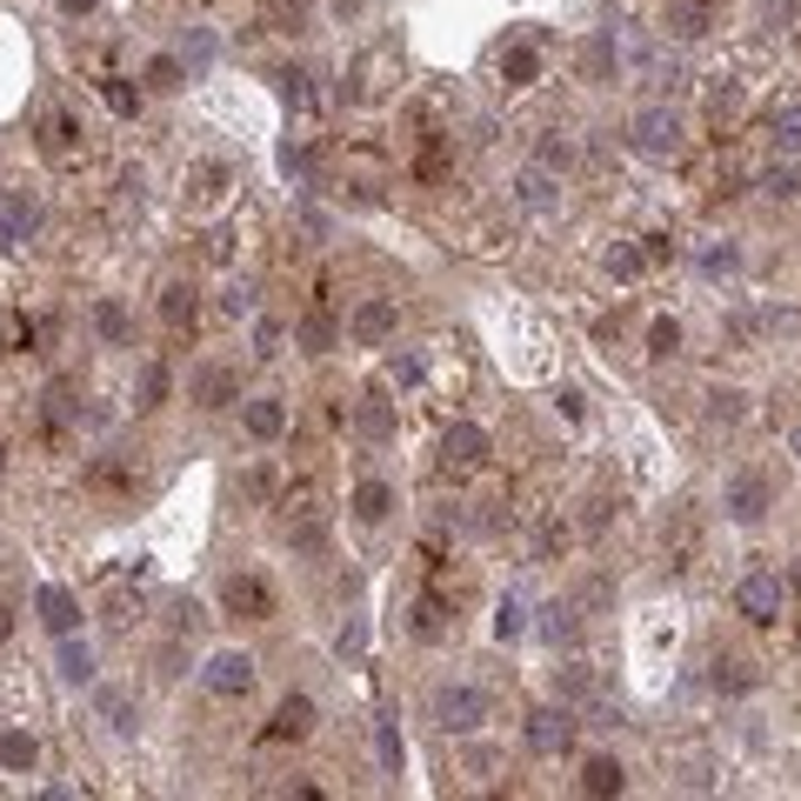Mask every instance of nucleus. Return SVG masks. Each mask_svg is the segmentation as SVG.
I'll list each match as a JSON object with an SVG mask.
<instances>
[{
    "mask_svg": "<svg viewBox=\"0 0 801 801\" xmlns=\"http://www.w3.org/2000/svg\"><path fill=\"white\" fill-rule=\"evenodd\" d=\"M335 648H341V662H348V655H361V648H368V628H361V621H348Z\"/></svg>",
    "mask_w": 801,
    "mask_h": 801,
    "instance_id": "obj_54",
    "label": "nucleus"
},
{
    "mask_svg": "<svg viewBox=\"0 0 801 801\" xmlns=\"http://www.w3.org/2000/svg\"><path fill=\"white\" fill-rule=\"evenodd\" d=\"M668 34H675V41H701V34H708V8H701V0L668 8Z\"/></svg>",
    "mask_w": 801,
    "mask_h": 801,
    "instance_id": "obj_36",
    "label": "nucleus"
},
{
    "mask_svg": "<svg viewBox=\"0 0 801 801\" xmlns=\"http://www.w3.org/2000/svg\"><path fill=\"white\" fill-rule=\"evenodd\" d=\"M94 8V0H60V14H88Z\"/></svg>",
    "mask_w": 801,
    "mask_h": 801,
    "instance_id": "obj_56",
    "label": "nucleus"
},
{
    "mask_svg": "<svg viewBox=\"0 0 801 801\" xmlns=\"http://www.w3.org/2000/svg\"><path fill=\"white\" fill-rule=\"evenodd\" d=\"M14 248V227H0V255H8Z\"/></svg>",
    "mask_w": 801,
    "mask_h": 801,
    "instance_id": "obj_57",
    "label": "nucleus"
},
{
    "mask_svg": "<svg viewBox=\"0 0 801 801\" xmlns=\"http://www.w3.org/2000/svg\"><path fill=\"white\" fill-rule=\"evenodd\" d=\"M628 140L641 147V154H681V114L675 108H641L634 121H628Z\"/></svg>",
    "mask_w": 801,
    "mask_h": 801,
    "instance_id": "obj_6",
    "label": "nucleus"
},
{
    "mask_svg": "<svg viewBox=\"0 0 801 801\" xmlns=\"http://www.w3.org/2000/svg\"><path fill=\"white\" fill-rule=\"evenodd\" d=\"M761 188L788 201V194H801V168H768V174H761Z\"/></svg>",
    "mask_w": 801,
    "mask_h": 801,
    "instance_id": "obj_44",
    "label": "nucleus"
},
{
    "mask_svg": "<svg viewBox=\"0 0 801 801\" xmlns=\"http://www.w3.org/2000/svg\"><path fill=\"white\" fill-rule=\"evenodd\" d=\"M568 160H575V147H568V140H561V134H548V140H541V154H534V168H548V174H561V168H568Z\"/></svg>",
    "mask_w": 801,
    "mask_h": 801,
    "instance_id": "obj_43",
    "label": "nucleus"
},
{
    "mask_svg": "<svg viewBox=\"0 0 801 801\" xmlns=\"http://www.w3.org/2000/svg\"><path fill=\"white\" fill-rule=\"evenodd\" d=\"M281 94H287V108H314V88H307V74H281Z\"/></svg>",
    "mask_w": 801,
    "mask_h": 801,
    "instance_id": "obj_51",
    "label": "nucleus"
},
{
    "mask_svg": "<svg viewBox=\"0 0 801 801\" xmlns=\"http://www.w3.org/2000/svg\"><path fill=\"white\" fill-rule=\"evenodd\" d=\"M788 448H794V461H801V421H794V435H788Z\"/></svg>",
    "mask_w": 801,
    "mask_h": 801,
    "instance_id": "obj_58",
    "label": "nucleus"
},
{
    "mask_svg": "<svg viewBox=\"0 0 801 801\" xmlns=\"http://www.w3.org/2000/svg\"><path fill=\"white\" fill-rule=\"evenodd\" d=\"M387 508H394V488H387V481H361V488H354V515H361L368 528H381Z\"/></svg>",
    "mask_w": 801,
    "mask_h": 801,
    "instance_id": "obj_31",
    "label": "nucleus"
},
{
    "mask_svg": "<svg viewBox=\"0 0 801 801\" xmlns=\"http://www.w3.org/2000/svg\"><path fill=\"white\" fill-rule=\"evenodd\" d=\"M60 681H74V688H88V681H94V648H88V641L60 634Z\"/></svg>",
    "mask_w": 801,
    "mask_h": 801,
    "instance_id": "obj_29",
    "label": "nucleus"
},
{
    "mask_svg": "<svg viewBox=\"0 0 801 801\" xmlns=\"http://www.w3.org/2000/svg\"><path fill=\"white\" fill-rule=\"evenodd\" d=\"M554 701H568V708L575 701H595V668L588 662H561L554 668Z\"/></svg>",
    "mask_w": 801,
    "mask_h": 801,
    "instance_id": "obj_26",
    "label": "nucleus"
},
{
    "mask_svg": "<svg viewBox=\"0 0 801 801\" xmlns=\"http://www.w3.org/2000/svg\"><path fill=\"white\" fill-rule=\"evenodd\" d=\"M628 788V768L614 761V755H595L588 768H582V794H621Z\"/></svg>",
    "mask_w": 801,
    "mask_h": 801,
    "instance_id": "obj_28",
    "label": "nucleus"
},
{
    "mask_svg": "<svg viewBox=\"0 0 801 801\" xmlns=\"http://www.w3.org/2000/svg\"><path fill=\"white\" fill-rule=\"evenodd\" d=\"M708 415H714V421H735V415H742V394H735V387H714V394H708Z\"/></svg>",
    "mask_w": 801,
    "mask_h": 801,
    "instance_id": "obj_47",
    "label": "nucleus"
},
{
    "mask_svg": "<svg viewBox=\"0 0 801 801\" xmlns=\"http://www.w3.org/2000/svg\"><path fill=\"white\" fill-rule=\"evenodd\" d=\"M408 628H415V641H441V634H448V608H441V595H421Z\"/></svg>",
    "mask_w": 801,
    "mask_h": 801,
    "instance_id": "obj_33",
    "label": "nucleus"
},
{
    "mask_svg": "<svg viewBox=\"0 0 801 801\" xmlns=\"http://www.w3.org/2000/svg\"><path fill=\"white\" fill-rule=\"evenodd\" d=\"M101 88H108V108H114V114H134V108H140V94L127 88V80H114V74H108Z\"/></svg>",
    "mask_w": 801,
    "mask_h": 801,
    "instance_id": "obj_48",
    "label": "nucleus"
},
{
    "mask_svg": "<svg viewBox=\"0 0 801 801\" xmlns=\"http://www.w3.org/2000/svg\"><path fill=\"white\" fill-rule=\"evenodd\" d=\"M441 461H448V467H481V461H488V435H481L474 421H454V428L441 435Z\"/></svg>",
    "mask_w": 801,
    "mask_h": 801,
    "instance_id": "obj_14",
    "label": "nucleus"
},
{
    "mask_svg": "<svg viewBox=\"0 0 801 801\" xmlns=\"http://www.w3.org/2000/svg\"><path fill=\"white\" fill-rule=\"evenodd\" d=\"M34 341V328L14 314V307H0V354H14V348H27Z\"/></svg>",
    "mask_w": 801,
    "mask_h": 801,
    "instance_id": "obj_41",
    "label": "nucleus"
},
{
    "mask_svg": "<svg viewBox=\"0 0 801 801\" xmlns=\"http://www.w3.org/2000/svg\"><path fill=\"white\" fill-rule=\"evenodd\" d=\"M147 80H154V88H181V80H188V67H181V60H168V54H160V60L147 67Z\"/></svg>",
    "mask_w": 801,
    "mask_h": 801,
    "instance_id": "obj_49",
    "label": "nucleus"
},
{
    "mask_svg": "<svg viewBox=\"0 0 801 801\" xmlns=\"http://www.w3.org/2000/svg\"><path fill=\"white\" fill-rule=\"evenodd\" d=\"M188 400L194 408H227V400H240V368H227V361H201L194 374H188Z\"/></svg>",
    "mask_w": 801,
    "mask_h": 801,
    "instance_id": "obj_8",
    "label": "nucleus"
},
{
    "mask_svg": "<svg viewBox=\"0 0 801 801\" xmlns=\"http://www.w3.org/2000/svg\"><path fill=\"white\" fill-rule=\"evenodd\" d=\"M575 729H582V721L568 714V701H561V708H534L528 714V748L534 755H561V748L575 742Z\"/></svg>",
    "mask_w": 801,
    "mask_h": 801,
    "instance_id": "obj_11",
    "label": "nucleus"
},
{
    "mask_svg": "<svg viewBox=\"0 0 801 801\" xmlns=\"http://www.w3.org/2000/svg\"><path fill=\"white\" fill-rule=\"evenodd\" d=\"M515 201L534 207V214H548V207L561 201V181H554L548 168H521V174H515Z\"/></svg>",
    "mask_w": 801,
    "mask_h": 801,
    "instance_id": "obj_19",
    "label": "nucleus"
},
{
    "mask_svg": "<svg viewBox=\"0 0 801 801\" xmlns=\"http://www.w3.org/2000/svg\"><path fill=\"white\" fill-rule=\"evenodd\" d=\"M34 608H41V628H47V634H74V621H80L74 595H67V588H54V582L41 588V601H34Z\"/></svg>",
    "mask_w": 801,
    "mask_h": 801,
    "instance_id": "obj_21",
    "label": "nucleus"
},
{
    "mask_svg": "<svg viewBox=\"0 0 801 801\" xmlns=\"http://www.w3.org/2000/svg\"><path fill=\"white\" fill-rule=\"evenodd\" d=\"M781 601H788V588H781V582H775L768 568H755V575H748V582L735 588V608H742V614H748L755 628H768V621L781 614Z\"/></svg>",
    "mask_w": 801,
    "mask_h": 801,
    "instance_id": "obj_12",
    "label": "nucleus"
},
{
    "mask_svg": "<svg viewBox=\"0 0 801 801\" xmlns=\"http://www.w3.org/2000/svg\"><path fill=\"white\" fill-rule=\"evenodd\" d=\"M435 721L448 735H474L481 721H488V695L474 681H448V688H435Z\"/></svg>",
    "mask_w": 801,
    "mask_h": 801,
    "instance_id": "obj_3",
    "label": "nucleus"
},
{
    "mask_svg": "<svg viewBox=\"0 0 801 801\" xmlns=\"http://www.w3.org/2000/svg\"><path fill=\"white\" fill-rule=\"evenodd\" d=\"M601 268H608L614 281H641V274H648V248H634V240H614V248L601 255Z\"/></svg>",
    "mask_w": 801,
    "mask_h": 801,
    "instance_id": "obj_30",
    "label": "nucleus"
},
{
    "mask_svg": "<svg viewBox=\"0 0 801 801\" xmlns=\"http://www.w3.org/2000/svg\"><path fill=\"white\" fill-rule=\"evenodd\" d=\"M41 768V735L21 708H0V775H34Z\"/></svg>",
    "mask_w": 801,
    "mask_h": 801,
    "instance_id": "obj_4",
    "label": "nucleus"
},
{
    "mask_svg": "<svg viewBox=\"0 0 801 801\" xmlns=\"http://www.w3.org/2000/svg\"><path fill=\"white\" fill-rule=\"evenodd\" d=\"M354 428L368 435V441H394V408H387V394H361V408H354Z\"/></svg>",
    "mask_w": 801,
    "mask_h": 801,
    "instance_id": "obj_23",
    "label": "nucleus"
},
{
    "mask_svg": "<svg viewBox=\"0 0 801 801\" xmlns=\"http://www.w3.org/2000/svg\"><path fill=\"white\" fill-rule=\"evenodd\" d=\"M708 681H714V695H748V688H755V662H742V655H714Z\"/></svg>",
    "mask_w": 801,
    "mask_h": 801,
    "instance_id": "obj_25",
    "label": "nucleus"
},
{
    "mask_svg": "<svg viewBox=\"0 0 801 801\" xmlns=\"http://www.w3.org/2000/svg\"><path fill=\"white\" fill-rule=\"evenodd\" d=\"M287 508H294V501H287ZM287 548H294V554H328V515H320L314 501L294 508V521H287Z\"/></svg>",
    "mask_w": 801,
    "mask_h": 801,
    "instance_id": "obj_15",
    "label": "nucleus"
},
{
    "mask_svg": "<svg viewBox=\"0 0 801 801\" xmlns=\"http://www.w3.org/2000/svg\"><path fill=\"white\" fill-rule=\"evenodd\" d=\"M8 227H14V234H34V227H41V201H34V194H14V201H8Z\"/></svg>",
    "mask_w": 801,
    "mask_h": 801,
    "instance_id": "obj_42",
    "label": "nucleus"
},
{
    "mask_svg": "<svg viewBox=\"0 0 801 801\" xmlns=\"http://www.w3.org/2000/svg\"><path fill=\"white\" fill-rule=\"evenodd\" d=\"M14 60H21V54H14V34H8V21H0V94L14 88V80H8V74H14Z\"/></svg>",
    "mask_w": 801,
    "mask_h": 801,
    "instance_id": "obj_53",
    "label": "nucleus"
},
{
    "mask_svg": "<svg viewBox=\"0 0 801 801\" xmlns=\"http://www.w3.org/2000/svg\"><path fill=\"white\" fill-rule=\"evenodd\" d=\"M768 140H775V154L801 160V108H781V114L768 121Z\"/></svg>",
    "mask_w": 801,
    "mask_h": 801,
    "instance_id": "obj_34",
    "label": "nucleus"
},
{
    "mask_svg": "<svg viewBox=\"0 0 801 801\" xmlns=\"http://www.w3.org/2000/svg\"><path fill=\"white\" fill-rule=\"evenodd\" d=\"M294 341H301L307 354H328V348L341 341V320L328 314V301H314V307L301 314V328H294Z\"/></svg>",
    "mask_w": 801,
    "mask_h": 801,
    "instance_id": "obj_16",
    "label": "nucleus"
},
{
    "mask_svg": "<svg viewBox=\"0 0 801 801\" xmlns=\"http://www.w3.org/2000/svg\"><path fill=\"white\" fill-rule=\"evenodd\" d=\"M221 608H227L234 621H268V614H274V588H268L261 575H227V582H221Z\"/></svg>",
    "mask_w": 801,
    "mask_h": 801,
    "instance_id": "obj_9",
    "label": "nucleus"
},
{
    "mask_svg": "<svg viewBox=\"0 0 801 801\" xmlns=\"http://www.w3.org/2000/svg\"><path fill=\"white\" fill-rule=\"evenodd\" d=\"M207 695H221V701H234V695H248L255 688V655L248 648H221L214 662H207Z\"/></svg>",
    "mask_w": 801,
    "mask_h": 801,
    "instance_id": "obj_10",
    "label": "nucleus"
},
{
    "mask_svg": "<svg viewBox=\"0 0 801 801\" xmlns=\"http://www.w3.org/2000/svg\"><path fill=\"white\" fill-rule=\"evenodd\" d=\"M374 748H381V768H387V775L408 768V748H400V721H394V714L374 721Z\"/></svg>",
    "mask_w": 801,
    "mask_h": 801,
    "instance_id": "obj_32",
    "label": "nucleus"
},
{
    "mask_svg": "<svg viewBox=\"0 0 801 801\" xmlns=\"http://www.w3.org/2000/svg\"><path fill=\"white\" fill-rule=\"evenodd\" d=\"M314 729V701L307 695H287L281 708H274V721H268V742H301Z\"/></svg>",
    "mask_w": 801,
    "mask_h": 801,
    "instance_id": "obj_17",
    "label": "nucleus"
},
{
    "mask_svg": "<svg viewBox=\"0 0 801 801\" xmlns=\"http://www.w3.org/2000/svg\"><path fill=\"white\" fill-rule=\"evenodd\" d=\"M582 634V608L575 601H548L541 608V641H548V648H561V641H575Z\"/></svg>",
    "mask_w": 801,
    "mask_h": 801,
    "instance_id": "obj_24",
    "label": "nucleus"
},
{
    "mask_svg": "<svg viewBox=\"0 0 801 801\" xmlns=\"http://www.w3.org/2000/svg\"><path fill=\"white\" fill-rule=\"evenodd\" d=\"M234 188H240V174H234V160H188V174H181V207L188 214H221L227 201H234Z\"/></svg>",
    "mask_w": 801,
    "mask_h": 801,
    "instance_id": "obj_1",
    "label": "nucleus"
},
{
    "mask_svg": "<svg viewBox=\"0 0 801 801\" xmlns=\"http://www.w3.org/2000/svg\"><path fill=\"white\" fill-rule=\"evenodd\" d=\"M34 147H41L47 168H80V160H88V127H80V114H74V108H47V114H41Z\"/></svg>",
    "mask_w": 801,
    "mask_h": 801,
    "instance_id": "obj_2",
    "label": "nucleus"
},
{
    "mask_svg": "<svg viewBox=\"0 0 801 801\" xmlns=\"http://www.w3.org/2000/svg\"><path fill=\"white\" fill-rule=\"evenodd\" d=\"M348 335H354V348H387V341L400 335V307H394L387 294H368V301L348 314Z\"/></svg>",
    "mask_w": 801,
    "mask_h": 801,
    "instance_id": "obj_5",
    "label": "nucleus"
},
{
    "mask_svg": "<svg viewBox=\"0 0 801 801\" xmlns=\"http://www.w3.org/2000/svg\"><path fill=\"white\" fill-rule=\"evenodd\" d=\"M394 381H400V387H421V381H428V361H421V354H394Z\"/></svg>",
    "mask_w": 801,
    "mask_h": 801,
    "instance_id": "obj_46",
    "label": "nucleus"
},
{
    "mask_svg": "<svg viewBox=\"0 0 801 801\" xmlns=\"http://www.w3.org/2000/svg\"><path fill=\"white\" fill-rule=\"evenodd\" d=\"M521 628H528V621H521V601L508 595V601H501V614H495V634H501V641H515Z\"/></svg>",
    "mask_w": 801,
    "mask_h": 801,
    "instance_id": "obj_50",
    "label": "nucleus"
},
{
    "mask_svg": "<svg viewBox=\"0 0 801 801\" xmlns=\"http://www.w3.org/2000/svg\"><path fill=\"white\" fill-rule=\"evenodd\" d=\"M101 721H108V729H114L121 742H127V735L140 729V721H134V708H127V695H121V688H101Z\"/></svg>",
    "mask_w": 801,
    "mask_h": 801,
    "instance_id": "obj_38",
    "label": "nucleus"
},
{
    "mask_svg": "<svg viewBox=\"0 0 801 801\" xmlns=\"http://www.w3.org/2000/svg\"><path fill=\"white\" fill-rule=\"evenodd\" d=\"M501 80H508V88H534V80H541V47L534 41H515L501 54Z\"/></svg>",
    "mask_w": 801,
    "mask_h": 801,
    "instance_id": "obj_22",
    "label": "nucleus"
},
{
    "mask_svg": "<svg viewBox=\"0 0 801 801\" xmlns=\"http://www.w3.org/2000/svg\"><path fill=\"white\" fill-rule=\"evenodd\" d=\"M255 354H261V361L281 354V320H261V328H255Z\"/></svg>",
    "mask_w": 801,
    "mask_h": 801,
    "instance_id": "obj_52",
    "label": "nucleus"
},
{
    "mask_svg": "<svg viewBox=\"0 0 801 801\" xmlns=\"http://www.w3.org/2000/svg\"><path fill=\"white\" fill-rule=\"evenodd\" d=\"M721 508H729V521H742V528H755L768 508H775V488H768V474H755V467H742L735 481H729V495H721Z\"/></svg>",
    "mask_w": 801,
    "mask_h": 801,
    "instance_id": "obj_7",
    "label": "nucleus"
},
{
    "mask_svg": "<svg viewBox=\"0 0 801 801\" xmlns=\"http://www.w3.org/2000/svg\"><path fill=\"white\" fill-rule=\"evenodd\" d=\"M648 354H655V361H675V354H681V320H675V314H662L655 328H648Z\"/></svg>",
    "mask_w": 801,
    "mask_h": 801,
    "instance_id": "obj_40",
    "label": "nucleus"
},
{
    "mask_svg": "<svg viewBox=\"0 0 801 801\" xmlns=\"http://www.w3.org/2000/svg\"><path fill=\"white\" fill-rule=\"evenodd\" d=\"M0 474H8V441H0Z\"/></svg>",
    "mask_w": 801,
    "mask_h": 801,
    "instance_id": "obj_59",
    "label": "nucleus"
},
{
    "mask_svg": "<svg viewBox=\"0 0 801 801\" xmlns=\"http://www.w3.org/2000/svg\"><path fill=\"white\" fill-rule=\"evenodd\" d=\"M41 421H47V435H67L74 421H80V387L60 374V381H47V394H41Z\"/></svg>",
    "mask_w": 801,
    "mask_h": 801,
    "instance_id": "obj_13",
    "label": "nucleus"
},
{
    "mask_svg": "<svg viewBox=\"0 0 801 801\" xmlns=\"http://www.w3.org/2000/svg\"><path fill=\"white\" fill-rule=\"evenodd\" d=\"M568 541H575V528L561 521V515H548V521L534 528V561H554V554H568Z\"/></svg>",
    "mask_w": 801,
    "mask_h": 801,
    "instance_id": "obj_35",
    "label": "nucleus"
},
{
    "mask_svg": "<svg viewBox=\"0 0 801 801\" xmlns=\"http://www.w3.org/2000/svg\"><path fill=\"white\" fill-rule=\"evenodd\" d=\"M248 435H255V441H281V435H287V408H281L274 394L248 400Z\"/></svg>",
    "mask_w": 801,
    "mask_h": 801,
    "instance_id": "obj_27",
    "label": "nucleus"
},
{
    "mask_svg": "<svg viewBox=\"0 0 801 801\" xmlns=\"http://www.w3.org/2000/svg\"><path fill=\"white\" fill-rule=\"evenodd\" d=\"M94 335H101L108 348H134V314H127L114 294H101V301H94Z\"/></svg>",
    "mask_w": 801,
    "mask_h": 801,
    "instance_id": "obj_18",
    "label": "nucleus"
},
{
    "mask_svg": "<svg viewBox=\"0 0 801 801\" xmlns=\"http://www.w3.org/2000/svg\"><path fill=\"white\" fill-rule=\"evenodd\" d=\"M582 74H588V80H614V34H595V41L582 47Z\"/></svg>",
    "mask_w": 801,
    "mask_h": 801,
    "instance_id": "obj_37",
    "label": "nucleus"
},
{
    "mask_svg": "<svg viewBox=\"0 0 801 801\" xmlns=\"http://www.w3.org/2000/svg\"><path fill=\"white\" fill-rule=\"evenodd\" d=\"M168 387H174V381H168V368L147 361V368H140V387H134V394H140L134 408H140V415H147V408H160V400H168Z\"/></svg>",
    "mask_w": 801,
    "mask_h": 801,
    "instance_id": "obj_39",
    "label": "nucleus"
},
{
    "mask_svg": "<svg viewBox=\"0 0 801 801\" xmlns=\"http://www.w3.org/2000/svg\"><path fill=\"white\" fill-rule=\"evenodd\" d=\"M14 628H21V621H14V608L0 601V648H14Z\"/></svg>",
    "mask_w": 801,
    "mask_h": 801,
    "instance_id": "obj_55",
    "label": "nucleus"
},
{
    "mask_svg": "<svg viewBox=\"0 0 801 801\" xmlns=\"http://www.w3.org/2000/svg\"><path fill=\"white\" fill-rule=\"evenodd\" d=\"M194 314H201V301H194V287H188V281L160 287V320H168L174 335H194Z\"/></svg>",
    "mask_w": 801,
    "mask_h": 801,
    "instance_id": "obj_20",
    "label": "nucleus"
},
{
    "mask_svg": "<svg viewBox=\"0 0 801 801\" xmlns=\"http://www.w3.org/2000/svg\"><path fill=\"white\" fill-rule=\"evenodd\" d=\"M221 307H227L234 320H240V314H255V287H248V281H227V294H221Z\"/></svg>",
    "mask_w": 801,
    "mask_h": 801,
    "instance_id": "obj_45",
    "label": "nucleus"
}]
</instances>
